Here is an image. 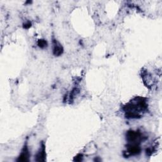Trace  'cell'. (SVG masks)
Masks as SVG:
<instances>
[{"instance_id": "cell-1", "label": "cell", "mask_w": 162, "mask_h": 162, "mask_svg": "<svg viewBox=\"0 0 162 162\" xmlns=\"http://www.w3.org/2000/svg\"><path fill=\"white\" fill-rule=\"evenodd\" d=\"M142 135L139 132L130 130L126 134V139L130 144H138L142 139Z\"/></svg>"}, {"instance_id": "cell-2", "label": "cell", "mask_w": 162, "mask_h": 162, "mask_svg": "<svg viewBox=\"0 0 162 162\" xmlns=\"http://www.w3.org/2000/svg\"><path fill=\"white\" fill-rule=\"evenodd\" d=\"M64 52L63 47L56 40H53V54L55 56H60Z\"/></svg>"}, {"instance_id": "cell-3", "label": "cell", "mask_w": 162, "mask_h": 162, "mask_svg": "<svg viewBox=\"0 0 162 162\" xmlns=\"http://www.w3.org/2000/svg\"><path fill=\"white\" fill-rule=\"evenodd\" d=\"M29 153L28 151V149L26 146H25L23 149L22 152L21 153L20 155L18 157L17 161H29Z\"/></svg>"}, {"instance_id": "cell-4", "label": "cell", "mask_w": 162, "mask_h": 162, "mask_svg": "<svg viewBox=\"0 0 162 162\" xmlns=\"http://www.w3.org/2000/svg\"><path fill=\"white\" fill-rule=\"evenodd\" d=\"M36 160L37 161H45L46 158V153H45V145H42V147L41 148L40 150L37 153L36 155Z\"/></svg>"}, {"instance_id": "cell-5", "label": "cell", "mask_w": 162, "mask_h": 162, "mask_svg": "<svg viewBox=\"0 0 162 162\" xmlns=\"http://www.w3.org/2000/svg\"><path fill=\"white\" fill-rule=\"evenodd\" d=\"M37 45L41 48H45L48 46V42L45 39H40L37 42Z\"/></svg>"}, {"instance_id": "cell-6", "label": "cell", "mask_w": 162, "mask_h": 162, "mask_svg": "<svg viewBox=\"0 0 162 162\" xmlns=\"http://www.w3.org/2000/svg\"><path fill=\"white\" fill-rule=\"evenodd\" d=\"M83 160V155L82 154H78L77 157H75L74 161H81Z\"/></svg>"}, {"instance_id": "cell-7", "label": "cell", "mask_w": 162, "mask_h": 162, "mask_svg": "<svg viewBox=\"0 0 162 162\" xmlns=\"http://www.w3.org/2000/svg\"><path fill=\"white\" fill-rule=\"evenodd\" d=\"M30 27H31V23L30 22H28L26 23L25 24H23V27L25 29H29Z\"/></svg>"}]
</instances>
